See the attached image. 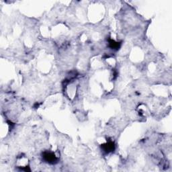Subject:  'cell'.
Wrapping results in <instances>:
<instances>
[{
    "mask_svg": "<svg viewBox=\"0 0 172 172\" xmlns=\"http://www.w3.org/2000/svg\"><path fill=\"white\" fill-rule=\"evenodd\" d=\"M42 157L44 160L49 163H55L57 161V158H56L55 154L51 152H45L43 153Z\"/></svg>",
    "mask_w": 172,
    "mask_h": 172,
    "instance_id": "obj_1",
    "label": "cell"
},
{
    "mask_svg": "<svg viewBox=\"0 0 172 172\" xmlns=\"http://www.w3.org/2000/svg\"><path fill=\"white\" fill-rule=\"evenodd\" d=\"M102 149H103L104 152H106V153L112 152L115 149L114 143H113L112 141H109V142H108L106 144L103 145V146H102Z\"/></svg>",
    "mask_w": 172,
    "mask_h": 172,
    "instance_id": "obj_2",
    "label": "cell"
},
{
    "mask_svg": "<svg viewBox=\"0 0 172 172\" xmlns=\"http://www.w3.org/2000/svg\"><path fill=\"white\" fill-rule=\"evenodd\" d=\"M120 43L119 42H116L114 40H109V47L112 48V49H119L120 48Z\"/></svg>",
    "mask_w": 172,
    "mask_h": 172,
    "instance_id": "obj_3",
    "label": "cell"
}]
</instances>
